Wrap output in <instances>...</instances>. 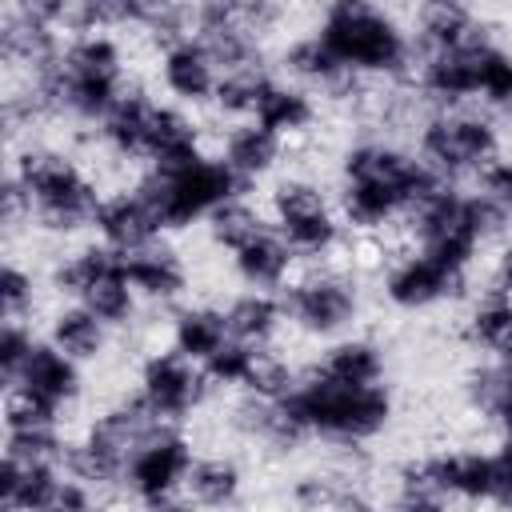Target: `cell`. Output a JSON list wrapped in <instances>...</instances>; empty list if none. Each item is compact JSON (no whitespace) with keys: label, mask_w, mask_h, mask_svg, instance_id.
<instances>
[{"label":"cell","mask_w":512,"mask_h":512,"mask_svg":"<svg viewBox=\"0 0 512 512\" xmlns=\"http://www.w3.org/2000/svg\"><path fill=\"white\" fill-rule=\"evenodd\" d=\"M296 264H300L296 252L288 248V240L276 228L260 232L252 244L232 252V272L252 292H284L296 276Z\"/></svg>","instance_id":"obj_24"},{"label":"cell","mask_w":512,"mask_h":512,"mask_svg":"<svg viewBox=\"0 0 512 512\" xmlns=\"http://www.w3.org/2000/svg\"><path fill=\"white\" fill-rule=\"evenodd\" d=\"M312 32L356 80H404L416 68L412 28L392 8L368 0H332L320 8Z\"/></svg>","instance_id":"obj_2"},{"label":"cell","mask_w":512,"mask_h":512,"mask_svg":"<svg viewBox=\"0 0 512 512\" xmlns=\"http://www.w3.org/2000/svg\"><path fill=\"white\" fill-rule=\"evenodd\" d=\"M280 72H284V80H292V84L308 88L312 96L348 100V92H356V88H360V80H356V76H348V72L336 64V56L316 40V32H312V28H308V32H300V36H292V40L280 48Z\"/></svg>","instance_id":"obj_18"},{"label":"cell","mask_w":512,"mask_h":512,"mask_svg":"<svg viewBox=\"0 0 512 512\" xmlns=\"http://www.w3.org/2000/svg\"><path fill=\"white\" fill-rule=\"evenodd\" d=\"M216 156L232 168L236 180H244V184L252 188L256 180H264V176L280 164L284 140H280L276 132H268L264 124H256V120H240V124H228V128H224Z\"/></svg>","instance_id":"obj_25"},{"label":"cell","mask_w":512,"mask_h":512,"mask_svg":"<svg viewBox=\"0 0 512 512\" xmlns=\"http://www.w3.org/2000/svg\"><path fill=\"white\" fill-rule=\"evenodd\" d=\"M280 300H284L288 324L324 344L348 336L364 312V288L356 272L336 268V264H308L304 272L292 276Z\"/></svg>","instance_id":"obj_9"},{"label":"cell","mask_w":512,"mask_h":512,"mask_svg":"<svg viewBox=\"0 0 512 512\" xmlns=\"http://www.w3.org/2000/svg\"><path fill=\"white\" fill-rule=\"evenodd\" d=\"M124 264H128V280L144 304H176L192 284L188 260L168 240H156V244L124 256Z\"/></svg>","instance_id":"obj_20"},{"label":"cell","mask_w":512,"mask_h":512,"mask_svg":"<svg viewBox=\"0 0 512 512\" xmlns=\"http://www.w3.org/2000/svg\"><path fill=\"white\" fill-rule=\"evenodd\" d=\"M468 284H472L468 272H456V268H448V264H440L416 248L400 252L380 272V296L396 312H428L440 304H456L468 296Z\"/></svg>","instance_id":"obj_13"},{"label":"cell","mask_w":512,"mask_h":512,"mask_svg":"<svg viewBox=\"0 0 512 512\" xmlns=\"http://www.w3.org/2000/svg\"><path fill=\"white\" fill-rule=\"evenodd\" d=\"M504 152L500 120L476 104L464 108H432L416 124V156L448 184L464 176H480Z\"/></svg>","instance_id":"obj_7"},{"label":"cell","mask_w":512,"mask_h":512,"mask_svg":"<svg viewBox=\"0 0 512 512\" xmlns=\"http://www.w3.org/2000/svg\"><path fill=\"white\" fill-rule=\"evenodd\" d=\"M156 80L172 96V104H180V108H204L216 96L220 64L212 60V52L196 36H184V40H176V44H168V48L156 52Z\"/></svg>","instance_id":"obj_15"},{"label":"cell","mask_w":512,"mask_h":512,"mask_svg":"<svg viewBox=\"0 0 512 512\" xmlns=\"http://www.w3.org/2000/svg\"><path fill=\"white\" fill-rule=\"evenodd\" d=\"M60 480H64L60 464H20V460L4 456V464H0V512H48Z\"/></svg>","instance_id":"obj_33"},{"label":"cell","mask_w":512,"mask_h":512,"mask_svg":"<svg viewBox=\"0 0 512 512\" xmlns=\"http://www.w3.org/2000/svg\"><path fill=\"white\" fill-rule=\"evenodd\" d=\"M52 288L60 296H72L76 304H84L88 312H96L112 332L132 328L140 316V296L128 280V264L120 252H112L100 240L76 244L72 252H64L52 264Z\"/></svg>","instance_id":"obj_8"},{"label":"cell","mask_w":512,"mask_h":512,"mask_svg":"<svg viewBox=\"0 0 512 512\" xmlns=\"http://www.w3.org/2000/svg\"><path fill=\"white\" fill-rule=\"evenodd\" d=\"M312 372L324 380H336V384H384L388 352L380 340L348 332L320 348V356L312 360Z\"/></svg>","instance_id":"obj_23"},{"label":"cell","mask_w":512,"mask_h":512,"mask_svg":"<svg viewBox=\"0 0 512 512\" xmlns=\"http://www.w3.org/2000/svg\"><path fill=\"white\" fill-rule=\"evenodd\" d=\"M44 340L56 344L64 356H72L76 364H92V360H100V356L108 352L112 328H108L96 312H88L84 304L68 300V304H60V308H52Z\"/></svg>","instance_id":"obj_28"},{"label":"cell","mask_w":512,"mask_h":512,"mask_svg":"<svg viewBox=\"0 0 512 512\" xmlns=\"http://www.w3.org/2000/svg\"><path fill=\"white\" fill-rule=\"evenodd\" d=\"M196 464V448L192 440L180 432V424H164L156 428L132 456L124 468V492L140 504V508H160L168 500H176L188 484V472Z\"/></svg>","instance_id":"obj_11"},{"label":"cell","mask_w":512,"mask_h":512,"mask_svg":"<svg viewBox=\"0 0 512 512\" xmlns=\"http://www.w3.org/2000/svg\"><path fill=\"white\" fill-rule=\"evenodd\" d=\"M268 216L296 252V260L324 264L344 244V220L328 188L312 176H280L268 192Z\"/></svg>","instance_id":"obj_10"},{"label":"cell","mask_w":512,"mask_h":512,"mask_svg":"<svg viewBox=\"0 0 512 512\" xmlns=\"http://www.w3.org/2000/svg\"><path fill=\"white\" fill-rule=\"evenodd\" d=\"M184 496L208 512H232L244 496V468L236 456L228 452H208V456H196L192 472H188V484H184Z\"/></svg>","instance_id":"obj_32"},{"label":"cell","mask_w":512,"mask_h":512,"mask_svg":"<svg viewBox=\"0 0 512 512\" xmlns=\"http://www.w3.org/2000/svg\"><path fill=\"white\" fill-rule=\"evenodd\" d=\"M212 384L204 376V368L172 348L148 352L140 360L136 372V396L144 400V408L160 420V424H184L204 400H208Z\"/></svg>","instance_id":"obj_12"},{"label":"cell","mask_w":512,"mask_h":512,"mask_svg":"<svg viewBox=\"0 0 512 512\" xmlns=\"http://www.w3.org/2000/svg\"><path fill=\"white\" fill-rule=\"evenodd\" d=\"M128 456H132V448L120 444L108 428H100V424L92 420L76 440H68L64 472H72L76 480H84V484H92L96 492H104V488H120V484H124Z\"/></svg>","instance_id":"obj_22"},{"label":"cell","mask_w":512,"mask_h":512,"mask_svg":"<svg viewBox=\"0 0 512 512\" xmlns=\"http://www.w3.org/2000/svg\"><path fill=\"white\" fill-rule=\"evenodd\" d=\"M300 368L284 356V352H272V348H256V360H252V372L244 380V396H256V400H268V404H280L296 392L300 384Z\"/></svg>","instance_id":"obj_40"},{"label":"cell","mask_w":512,"mask_h":512,"mask_svg":"<svg viewBox=\"0 0 512 512\" xmlns=\"http://www.w3.org/2000/svg\"><path fill=\"white\" fill-rule=\"evenodd\" d=\"M36 340H40V336L32 332L28 320H4V324H0V380H4V388L16 384V376H20V368L28 364Z\"/></svg>","instance_id":"obj_45"},{"label":"cell","mask_w":512,"mask_h":512,"mask_svg":"<svg viewBox=\"0 0 512 512\" xmlns=\"http://www.w3.org/2000/svg\"><path fill=\"white\" fill-rule=\"evenodd\" d=\"M464 404L500 428V436H512V352L508 356H484L464 376Z\"/></svg>","instance_id":"obj_27"},{"label":"cell","mask_w":512,"mask_h":512,"mask_svg":"<svg viewBox=\"0 0 512 512\" xmlns=\"http://www.w3.org/2000/svg\"><path fill=\"white\" fill-rule=\"evenodd\" d=\"M228 340H232V332H228L224 308H216V304H180L168 320V348L196 364L216 356Z\"/></svg>","instance_id":"obj_29"},{"label":"cell","mask_w":512,"mask_h":512,"mask_svg":"<svg viewBox=\"0 0 512 512\" xmlns=\"http://www.w3.org/2000/svg\"><path fill=\"white\" fill-rule=\"evenodd\" d=\"M4 456L20 464H60L68 460L64 428H36V432H4Z\"/></svg>","instance_id":"obj_41"},{"label":"cell","mask_w":512,"mask_h":512,"mask_svg":"<svg viewBox=\"0 0 512 512\" xmlns=\"http://www.w3.org/2000/svg\"><path fill=\"white\" fill-rule=\"evenodd\" d=\"M464 336L488 360L508 356L512 352V296L500 288H488L484 296H476L464 320Z\"/></svg>","instance_id":"obj_35"},{"label":"cell","mask_w":512,"mask_h":512,"mask_svg":"<svg viewBox=\"0 0 512 512\" xmlns=\"http://www.w3.org/2000/svg\"><path fill=\"white\" fill-rule=\"evenodd\" d=\"M316 116H320V104H316V96L308 88H300V84H292L284 76H272V84L264 88L252 120L264 124L268 132H276L280 140H292V136L312 132Z\"/></svg>","instance_id":"obj_30"},{"label":"cell","mask_w":512,"mask_h":512,"mask_svg":"<svg viewBox=\"0 0 512 512\" xmlns=\"http://www.w3.org/2000/svg\"><path fill=\"white\" fill-rule=\"evenodd\" d=\"M352 512H384V508H372V504H360V508H352Z\"/></svg>","instance_id":"obj_53"},{"label":"cell","mask_w":512,"mask_h":512,"mask_svg":"<svg viewBox=\"0 0 512 512\" xmlns=\"http://www.w3.org/2000/svg\"><path fill=\"white\" fill-rule=\"evenodd\" d=\"M496 32L452 48V52H436V56H420L412 68L416 92L432 104V108H464L476 104V84H480V52Z\"/></svg>","instance_id":"obj_14"},{"label":"cell","mask_w":512,"mask_h":512,"mask_svg":"<svg viewBox=\"0 0 512 512\" xmlns=\"http://www.w3.org/2000/svg\"><path fill=\"white\" fill-rule=\"evenodd\" d=\"M492 288H500V292L512 296V240H504L500 252H496V264H492Z\"/></svg>","instance_id":"obj_51"},{"label":"cell","mask_w":512,"mask_h":512,"mask_svg":"<svg viewBox=\"0 0 512 512\" xmlns=\"http://www.w3.org/2000/svg\"><path fill=\"white\" fill-rule=\"evenodd\" d=\"M232 428L252 440V444H264L272 452H292L304 444V436L296 432V424L284 416L280 404H268V400H256V396H244L232 404Z\"/></svg>","instance_id":"obj_34"},{"label":"cell","mask_w":512,"mask_h":512,"mask_svg":"<svg viewBox=\"0 0 512 512\" xmlns=\"http://www.w3.org/2000/svg\"><path fill=\"white\" fill-rule=\"evenodd\" d=\"M152 208L160 232H184L192 224H208L216 208L236 196H248V184L232 176L220 156H196L176 168H144L132 184Z\"/></svg>","instance_id":"obj_6"},{"label":"cell","mask_w":512,"mask_h":512,"mask_svg":"<svg viewBox=\"0 0 512 512\" xmlns=\"http://www.w3.org/2000/svg\"><path fill=\"white\" fill-rule=\"evenodd\" d=\"M492 508L512 512V436H500L492 448Z\"/></svg>","instance_id":"obj_47"},{"label":"cell","mask_w":512,"mask_h":512,"mask_svg":"<svg viewBox=\"0 0 512 512\" xmlns=\"http://www.w3.org/2000/svg\"><path fill=\"white\" fill-rule=\"evenodd\" d=\"M412 248L456 268V272H472L476 256L484 252L488 240H496L508 224V216L480 196L476 188H460L440 180L404 220Z\"/></svg>","instance_id":"obj_4"},{"label":"cell","mask_w":512,"mask_h":512,"mask_svg":"<svg viewBox=\"0 0 512 512\" xmlns=\"http://www.w3.org/2000/svg\"><path fill=\"white\" fill-rule=\"evenodd\" d=\"M156 96L140 84H132L120 104L96 124V140L108 156L116 160H144L148 152V128H152V116H156Z\"/></svg>","instance_id":"obj_19"},{"label":"cell","mask_w":512,"mask_h":512,"mask_svg":"<svg viewBox=\"0 0 512 512\" xmlns=\"http://www.w3.org/2000/svg\"><path fill=\"white\" fill-rule=\"evenodd\" d=\"M36 428H60V408L24 388H4V432H36Z\"/></svg>","instance_id":"obj_43"},{"label":"cell","mask_w":512,"mask_h":512,"mask_svg":"<svg viewBox=\"0 0 512 512\" xmlns=\"http://www.w3.org/2000/svg\"><path fill=\"white\" fill-rule=\"evenodd\" d=\"M440 184V176L416 156V148L392 136H356L340 152L336 212L352 232H384L408 220L412 208Z\"/></svg>","instance_id":"obj_1"},{"label":"cell","mask_w":512,"mask_h":512,"mask_svg":"<svg viewBox=\"0 0 512 512\" xmlns=\"http://www.w3.org/2000/svg\"><path fill=\"white\" fill-rule=\"evenodd\" d=\"M224 320H228L232 340H240L248 348H272V340L288 324L280 292H252V288L236 292L224 304Z\"/></svg>","instance_id":"obj_31"},{"label":"cell","mask_w":512,"mask_h":512,"mask_svg":"<svg viewBox=\"0 0 512 512\" xmlns=\"http://www.w3.org/2000/svg\"><path fill=\"white\" fill-rule=\"evenodd\" d=\"M268 84H272V72H268L264 64L220 72V84H216L212 108H216L220 116H228L232 124L252 120V116H256V104H260V96H264V88H268Z\"/></svg>","instance_id":"obj_38"},{"label":"cell","mask_w":512,"mask_h":512,"mask_svg":"<svg viewBox=\"0 0 512 512\" xmlns=\"http://www.w3.org/2000/svg\"><path fill=\"white\" fill-rule=\"evenodd\" d=\"M252 360H256V348L240 344V340H228L216 356H208L200 368L208 376L212 388H244L248 372H252Z\"/></svg>","instance_id":"obj_44"},{"label":"cell","mask_w":512,"mask_h":512,"mask_svg":"<svg viewBox=\"0 0 512 512\" xmlns=\"http://www.w3.org/2000/svg\"><path fill=\"white\" fill-rule=\"evenodd\" d=\"M8 172L24 188L28 216L36 228H44L52 236H72L80 228H92L104 192L96 188L92 172L80 160H72L68 152H60L52 144L28 140L24 148L12 152Z\"/></svg>","instance_id":"obj_5"},{"label":"cell","mask_w":512,"mask_h":512,"mask_svg":"<svg viewBox=\"0 0 512 512\" xmlns=\"http://www.w3.org/2000/svg\"><path fill=\"white\" fill-rule=\"evenodd\" d=\"M8 388H24V392H32V396H40L64 412L68 404H76L84 396V364H76L72 356H64L48 340H36L28 364L20 368L16 384H8Z\"/></svg>","instance_id":"obj_21"},{"label":"cell","mask_w":512,"mask_h":512,"mask_svg":"<svg viewBox=\"0 0 512 512\" xmlns=\"http://www.w3.org/2000/svg\"><path fill=\"white\" fill-rule=\"evenodd\" d=\"M96 504H100V492L92 484L76 480L72 472H64V480H60L48 512H96Z\"/></svg>","instance_id":"obj_48"},{"label":"cell","mask_w":512,"mask_h":512,"mask_svg":"<svg viewBox=\"0 0 512 512\" xmlns=\"http://www.w3.org/2000/svg\"><path fill=\"white\" fill-rule=\"evenodd\" d=\"M36 276L28 264H20L16 256L4 260L0 268V316L4 320H32L36 312Z\"/></svg>","instance_id":"obj_42"},{"label":"cell","mask_w":512,"mask_h":512,"mask_svg":"<svg viewBox=\"0 0 512 512\" xmlns=\"http://www.w3.org/2000/svg\"><path fill=\"white\" fill-rule=\"evenodd\" d=\"M152 512H208V508L192 504L188 496H176V500H168V504H160V508H152Z\"/></svg>","instance_id":"obj_52"},{"label":"cell","mask_w":512,"mask_h":512,"mask_svg":"<svg viewBox=\"0 0 512 512\" xmlns=\"http://www.w3.org/2000/svg\"><path fill=\"white\" fill-rule=\"evenodd\" d=\"M284 416L304 440H328L340 448H360L392 428L396 396L388 384H336L304 368L296 392L280 400Z\"/></svg>","instance_id":"obj_3"},{"label":"cell","mask_w":512,"mask_h":512,"mask_svg":"<svg viewBox=\"0 0 512 512\" xmlns=\"http://www.w3.org/2000/svg\"><path fill=\"white\" fill-rule=\"evenodd\" d=\"M476 108L492 116H512V48L496 36L480 52V84H476Z\"/></svg>","instance_id":"obj_39"},{"label":"cell","mask_w":512,"mask_h":512,"mask_svg":"<svg viewBox=\"0 0 512 512\" xmlns=\"http://www.w3.org/2000/svg\"><path fill=\"white\" fill-rule=\"evenodd\" d=\"M0 220H4V232L12 236L20 224H32L28 216V200H24V188L16 184V176L8 172L4 176V192H0Z\"/></svg>","instance_id":"obj_49"},{"label":"cell","mask_w":512,"mask_h":512,"mask_svg":"<svg viewBox=\"0 0 512 512\" xmlns=\"http://www.w3.org/2000/svg\"><path fill=\"white\" fill-rule=\"evenodd\" d=\"M204 156V132L180 104H156L152 128H148V168H176Z\"/></svg>","instance_id":"obj_26"},{"label":"cell","mask_w":512,"mask_h":512,"mask_svg":"<svg viewBox=\"0 0 512 512\" xmlns=\"http://www.w3.org/2000/svg\"><path fill=\"white\" fill-rule=\"evenodd\" d=\"M492 28L484 24V16L468 4H456V0H432V4H420L412 12V48H416V60L420 56H436V52H452V48H464L480 36H488Z\"/></svg>","instance_id":"obj_17"},{"label":"cell","mask_w":512,"mask_h":512,"mask_svg":"<svg viewBox=\"0 0 512 512\" xmlns=\"http://www.w3.org/2000/svg\"><path fill=\"white\" fill-rule=\"evenodd\" d=\"M208 240H212V248H220V252H240L244 244H252L260 232H268L272 224H268V216L248 200V196H236V200H228L224 208H216L212 216H208Z\"/></svg>","instance_id":"obj_37"},{"label":"cell","mask_w":512,"mask_h":512,"mask_svg":"<svg viewBox=\"0 0 512 512\" xmlns=\"http://www.w3.org/2000/svg\"><path fill=\"white\" fill-rule=\"evenodd\" d=\"M396 512H452V500H444L440 492H400L396 496Z\"/></svg>","instance_id":"obj_50"},{"label":"cell","mask_w":512,"mask_h":512,"mask_svg":"<svg viewBox=\"0 0 512 512\" xmlns=\"http://www.w3.org/2000/svg\"><path fill=\"white\" fill-rule=\"evenodd\" d=\"M92 232H96L100 244H108V248L120 252V256H132V252H140V248L164 240V232H160L152 208L144 204V196H140L136 188H116V192H108V196L100 200V208H96Z\"/></svg>","instance_id":"obj_16"},{"label":"cell","mask_w":512,"mask_h":512,"mask_svg":"<svg viewBox=\"0 0 512 512\" xmlns=\"http://www.w3.org/2000/svg\"><path fill=\"white\" fill-rule=\"evenodd\" d=\"M288 496H292L296 512H352V508L364 504L352 476H344V472H320V468L300 472L292 480V492Z\"/></svg>","instance_id":"obj_36"},{"label":"cell","mask_w":512,"mask_h":512,"mask_svg":"<svg viewBox=\"0 0 512 512\" xmlns=\"http://www.w3.org/2000/svg\"><path fill=\"white\" fill-rule=\"evenodd\" d=\"M476 192L488 196L508 220H512V156H496L480 176H476Z\"/></svg>","instance_id":"obj_46"}]
</instances>
